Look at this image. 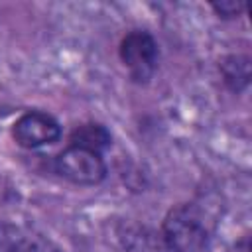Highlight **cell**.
Returning <instances> with one entry per match:
<instances>
[{
    "label": "cell",
    "mask_w": 252,
    "mask_h": 252,
    "mask_svg": "<svg viewBox=\"0 0 252 252\" xmlns=\"http://www.w3.org/2000/svg\"><path fill=\"white\" fill-rule=\"evenodd\" d=\"M120 59L134 81L146 83L158 67V43L148 32L134 30L120 43Z\"/></svg>",
    "instance_id": "obj_3"
},
{
    "label": "cell",
    "mask_w": 252,
    "mask_h": 252,
    "mask_svg": "<svg viewBox=\"0 0 252 252\" xmlns=\"http://www.w3.org/2000/svg\"><path fill=\"white\" fill-rule=\"evenodd\" d=\"M57 173L75 185H96L106 177V163L100 154L67 146L55 159Z\"/></svg>",
    "instance_id": "obj_2"
},
{
    "label": "cell",
    "mask_w": 252,
    "mask_h": 252,
    "mask_svg": "<svg viewBox=\"0 0 252 252\" xmlns=\"http://www.w3.org/2000/svg\"><path fill=\"white\" fill-rule=\"evenodd\" d=\"M224 83L232 91H242L250 81V59L244 55H230L220 65Z\"/></svg>",
    "instance_id": "obj_8"
},
{
    "label": "cell",
    "mask_w": 252,
    "mask_h": 252,
    "mask_svg": "<svg viewBox=\"0 0 252 252\" xmlns=\"http://www.w3.org/2000/svg\"><path fill=\"white\" fill-rule=\"evenodd\" d=\"M69 142H71L69 146H77V148H85V150L100 154L104 148L110 146V132L102 124L89 122V124H81L79 128H75Z\"/></svg>",
    "instance_id": "obj_7"
},
{
    "label": "cell",
    "mask_w": 252,
    "mask_h": 252,
    "mask_svg": "<svg viewBox=\"0 0 252 252\" xmlns=\"http://www.w3.org/2000/svg\"><path fill=\"white\" fill-rule=\"evenodd\" d=\"M0 252H63L55 242L20 224L0 220Z\"/></svg>",
    "instance_id": "obj_5"
},
{
    "label": "cell",
    "mask_w": 252,
    "mask_h": 252,
    "mask_svg": "<svg viewBox=\"0 0 252 252\" xmlns=\"http://www.w3.org/2000/svg\"><path fill=\"white\" fill-rule=\"evenodd\" d=\"M211 213L197 205H179L171 209L161 224L163 240L169 252H203L213 228Z\"/></svg>",
    "instance_id": "obj_1"
},
{
    "label": "cell",
    "mask_w": 252,
    "mask_h": 252,
    "mask_svg": "<svg viewBox=\"0 0 252 252\" xmlns=\"http://www.w3.org/2000/svg\"><path fill=\"white\" fill-rule=\"evenodd\" d=\"M118 234L126 252H169L161 230L144 224H122Z\"/></svg>",
    "instance_id": "obj_6"
},
{
    "label": "cell",
    "mask_w": 252,
    "mask_h": 252,
    "mask_svg": "<svg viewBox=\"0 0 252 252\" xmlns=\"http://www.w3.org/2000/svg\"><path fill=\"white\" fill-rule=\"evenodd\" d=\"M12 136L22 148L32 150L57 142L61 136V126L45 112H28L14 122Z\"/></svg>",
    "instance_id": "obj_4"
},
{
    "label": "cell",
    "mask_w": 252,
    "mask_h": 252,
    "mask_svg": "<svg viewBox=\"0 0 252 252\" xmlns=\"http://www.w3.org/2000/svg\"><path fill=\"white\" fill-rule=\"evenodd\" d=\"M213 6V10L219 14V16H222V18H236V16H240L242 12H244V4L242 2H236V0H222V2H215V4H211Z\"/></svg>",
    "instance_id": "obj_9"
}]
</instances>
